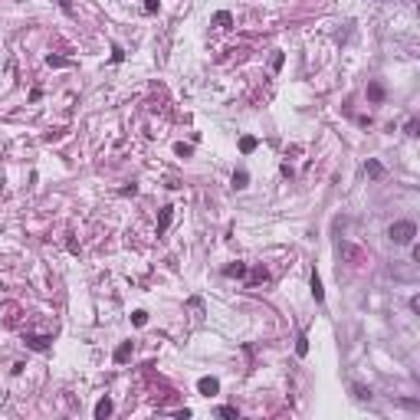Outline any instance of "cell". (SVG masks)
Masks as SVG:
<instances>
[{
    "label": "cell",
    "instance_id": "6da1fadb",
    "mask_svg": "<svg viewBox=\"0 0 420 420\" xmlns=\"http://www.w3.org/2000/svg\"><path fill=\"white\" fill-rule=\"evenodd\" d=\"M388 237L394 240L397 246H407V243H414V237H417V227H414L411 220H397V223H391Z\"/></svg>",
    "mask_w": 420,
    "mask_h": 420
},
{
    "label": "cell",
    "instance_id": "7a4b0ae2",
    "mask_svg": "<svg viewBox=\"0 0 420 420\" xmlns=\"http://www.w3.org/2000/svg\"><path fill=\"white\" fill-rule=\"evenodd\" d=\"M26 348H33V351H46L49 345H53V338L49 335H26Z\"/></svg>",
    "mask_w": 420,
    "mask_h": 420
},
{
    "label": "cell",
    "instance_id": "3957f363",
    "mask_svg": "<svg viewBox=\"0 0 420 420\" xmlns=\"http://www.w3.org/2000/svg\"><path fill=\"white\" fill-rule=\"evenodd\" d=\"M197 391H200L204 397H214L217 391H220V381H217V378H200V381H197Z\"/></svg>",
    "mask_w": 420,
    "mask_h": 420
},
{
    "label": "cell",
    "instance_id": "277c9868",
    "mask_svg": "<svg viewBox=\"0 0 420 420\" xmlns=\"http://www.w3.org/2000/svg\"><path fill=\"white\" fill-rule=\"evenodd\" d=\"M246 273H250V266H246V263H230V266L223 270V276H230V279H246Z\"/></svg>",
    "mask_w": 420,
    "mask_h": 420
},
{
    "label": "cell",
    "instance_id": "5b68a950",
    "mask_svg": "<svg viewBox=\"0 0 420 420\" xmlns=\"http://www.w3.org/2000/svg\"><path fill=\"white\" fill-rule=\"evenodd\" d=\"M309 285H312V299H315V302L325 299V289H322V279H318L315 270H312V276H309Z\"/></svg>",
    "mask_w": 420,
    "mask_h": 420
},
{
    "label": "cell",
    "instance_id": "8992f818",
    "mask_svg": "<svg viewBox=\"0 0 420 420\" xmlns=\"http://www.w3.org/2000/svg\"><path fill=\"white\" fill-rule=\"evenodd\" d=\"M112 411H115V404H112L109 397H102V401H99V404H95V417H99V420L112 417Z\"/></svg>",
    "mask_w": 420,
    "mask_h": 420
},
{
    "label": "cell",
    "instance_id": "52a82bcc",
    "mask_svg": "<svg viewBox=\"0 0 420 420\" xmlns=\"http://www.w3.org/2000/svg\"><path fill=\"white\" fill-rule=\"evenodd\" d=\"M171 210H174V207H161V214H158V237H164V233H167V223H171Z\"/></svg>",
    "mask_w": 420,
    "mask_h": 420
},
{
    "label": "cell",
    "instance_id": "ba28073f",
    "mask_svg": "<svg viewBox=\"0 0 420 420\" xmlns=\"http://www.w3.org/2000/svg\"><path fill=\"white\" fill-rule=\"evenodd\" d=\"M263 282H270V270H266V266H256V270L250 273V285H263Z\"/></svg>",
    "mask_w": 420,
    "mask_h": 420
},
{
    "label": "cell",
    "instance_id": "9c48e42d",
    "mask_svg": "<svg viewBox=\"0 0 420 420\" xmlns=\"http://www.w3.org/2000/svg\"><path fill=\"white\" fill-rule=\"evenodd\" d=\"M128 358H132V341H122L119 348H115V365H125Z\"/></svg>",
    "mask_w": 420,
    "mask_h": 420
},
{
    "label": "cell",
    "instance_id": "30bf717a",
    "mask_svg": "<svg viewBox=\"0 0 420 420\" xmlns=\"http://www.w3.org/2000/svg\"><path fill=\"white\" fill-rule=\"evenodd\" d=\"M214 26H217V30H230V26H233V16L227 13V10H220V13H214Z\"/></svg>",
    "mask_w": 420,
    "mask_h": 420
},
{
    "label": "cell",
    "instance_id": "8fae6325",
    "mask_svg": "<svg viewBox=\"0 0 420 420\" xmlns=\"http://www.w3.org/2000/svg\"><path fill=\"white\" fill-rule=\"evenodd\" d=\"M256 144H260V141H256L253 135H243V138H240V151H243V154H250V151H256Z\"/></svg>",
    "mask_w": 420,
    "mask_h": 420
},
{
    "label": "cell",
    "instance_id": "7c38bea8",
    "mask_svg": "<svg viewBox=\"0 0 420 420\" xmlns=\"http://www.w3.org/2000/svg\"><path fill=\"white\" fill-rule=\"evenodd\" d=\"M365 174H368V177H381V174H384L381 161H368V164H365Z\"/></svg>",
    "mask_w": 420,
    "mask_h": 420
},
{
    "label": "cell",
    "instance_id": "4fadbf2b",
    "mask_svg": "<svg viewBox=\"0 0 420 420\" xmlns=\"http://www.w3.org/2000/svg\"><path fill=\"white\" fill-rule=\"evenodd\" d=\"M246 184H250V174H246L243 167H240L237 174H233V187H237V190H243V187H246Z\"/></svg>",
    "mask_w": 420,
    "mask_h": 420
},
{
    "label": "cell",
    "instance_id": "5bb4252c",
    "mask_svg": "<svg viewBox=\"0 0 420 420\" xmlns=\"http://www.w3.org/2000/svg\"><path fill=\"white\" fill-rule=\"evenodd\" d=\"M295 355H299V358L309 355V335H299V341H295Z\"/></svg>",
    "mask_w": 420,
    "mask_h": 420
},
{
    "label": "cell",
    "instance_id": "9a60e30c",
    "mask_svg": "<svg viewBox=\"0 0 420 420\" xmlns=\"http://www.w3.org/2000/svg\"><path fill=\"white\" fill-rule=\"evenodd\" d=\"M368 99H371V102H381V99H384V89H381L378 82H371V86H368Z\"/></svg>",
    "mask_w": 420,
    "mask_h": 420
},
{
    "label": "cell",
    "instance_id": "2e32d148",
    "mask_svg": "<svg viewBox=\"0 0 420 420\" xmlns=\"http://www.w3.org/2000/svg\"><path fill=\"white\" fill-rule=\"evenodd\" d=\"M351 391H355V397H358V401H371V388H365V384H355Z\"/></svg>",
    "mask_w": 420,
    "mask_h": 420
},
{
    "label": "cell",
    "instance_id": "e0dca14e",
    "mask_svg": "<svg viewBox=\"0 0 420 420\" xmlns=\"http://www.w3.org/2000/svg\"><path fill=\"white\" fill-rule=\"evenodd\" d=\"M404 132H407V135H411V138H417V135H420V125H417V122L411 119V122H407V125H404Z\"/></svg>",
    "mask_w": 420,
    "mask_h": 420
},
{
    "label": "cell",
    "instance_id": "ac0fdd59",
    "mask_svg": "<svg viewBox=\"0 0 420 420\" xmlns=\"http://www.w3.org/2000/svg\"><path fill=\"white\" fill-rule=\"evenodd\" d=\"M46 63H49V66H69V59H63V56H53V53H49V56H46Z\"/></svg>",
    "mask_w": 420,
    "mask_h": 420
},
{
    "label": "cell",
    "instance_id": "d6986e66",
    "mask_svg": "<svg viewBox=\"0 0 420 420\" xmlns=\"http://www.w3.org/2000/svg\"><path fill=\"white\" fill-rule=\"evenodd\" d=\"M220 417H227V420H237L240 414H237V407H220Z\"/></svg>",
    "mask_w": 420,
    "mask_h": 420
},
{
    "label": "cell",
    "instance_id": "ffe728a7",
    "mask_svg": "<svg viewBox=\"0 0 420 420\" xmlns=\"http://www.w3.org/2000/svg\"><path fill=\"white\" fill-rule=\"evenodd\" d=\"M132 322H135V325H144V322H148V312H141V309H138L135 315H132Z\"/></svg>",
    "mask_w": 420,
    "mask_h": 420
},
{
    "label": "cell",
    "instance_id": "44dd1931",
    "mask_svg": "<svg viewBox=\"0 0 420 420\" xmlns=\"http://www.w3.org/2000/svg\"><path fill=\"white\" fill-rule=\"evenodd\" d=\"M158 7H161L158 0H144V13H158Z\"/></svg>",
    "mask_w": 420,
    "mask_h": 420
},
{
    "label": "cell",
    "instance_id": "7402d4cb",
    "mask_svg": "<svg viewBox=\"0 0 420 420\" xmlns=\"http://www.w3.org/2000/svg\"><path fill=\"white\" fill-rule=\"evenodd\" d=\"M174 151L181 154V158H187V154H190V144H174Z\"/></svg>",
    "mask_w": 420,
    "mask_h": 420
}]
</instances>
